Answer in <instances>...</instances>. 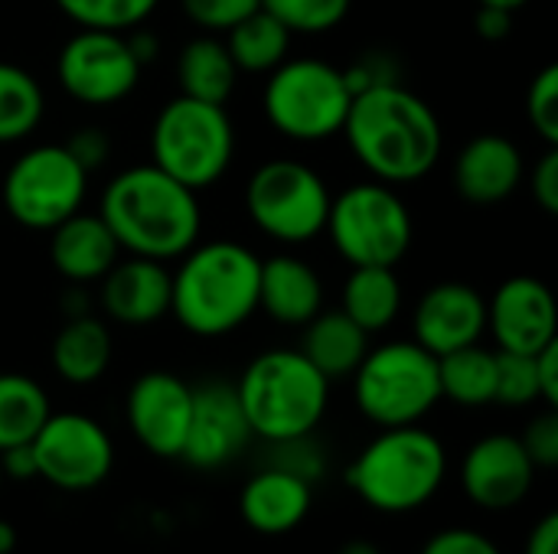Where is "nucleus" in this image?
I'll return each instance as SVG.
<instances>
[{"label": "nucleus", "mask_w": 558, "mask_h": 554, "mask_svg": "<svg viewBox=\"0 0 558 554\" xmlns=\"http://www.w3.org/2000/svg\"><path fill=\"white\" fill-rule=\"evenodd\" d=\"M340 134L360 167L389 186L428 176L445 150V131L435 108L402 82L353 95Z\"/></svg>", "instance_id": "obj_1"}, {"label": "nucleus", "mask_w": 558, "mask_h": 554, "mask_svg": "<svg viewBox=\"0 0 558 554\" xmlns=\"http://www.w3.org/2000/svg\"><path fill=\"white\" fill-rule=\"evenodd\" d=\"M98 216L128 255L177 261L203 232V209L190 186L154 163L121 170L101 193Z\"/></svg>", "instance_id": "obj_2"}, {"label": "nucleus", "mask_w": 558, "mask_h": 554, "mask_svg": "<svg viewBox=\"0 0 558 554\" xmlns=\"http://www.w3.org/2000/svg\"><path fill=\"white\" fill-rule=\"evenodd\" d=\"M170 271V317L193 336L219 340L258 310L262 258L232 238L196 242Z\"/></svg>", "instance_id": "obj_3"}, {"label": "nucleus", "mask_w": 558, "mask_h": 554, "mask_svg": "<svg viewBox=\"0 0 558 554\" xmlns=\"http://www.w3.org/2000/svg\"><path fill=\"white\" fill-rule=\"evenodd\" d=\"M448 477L445 444L422 424L379 428L347 470L350 490L376 513L405 516L432 503Z\"/></svg>", "instance_id": "obj_4"}, {"label": "nucleus", "mask_w": 558, "mask_h": 554, "mask_svg": "<svg viewBox=\"0 0 558 554\" xmlns=\"http://www.w3.org/2000/svg\"><path fill=\"white\" fill-rule=\"evenodd\" d=\"M235 392L252 434L268 444L311 438L330 405V379L301 349L255 356L235 382Z\"/></svg>", "instance_id": "obj_5"}, {"label": "nucleus", "mask_w": 558, "mask_h": 554, "mask_svg": "<svg viewBox=\"0 0 558 554\" xmlns=\"http://www.w3.org/2000/svg\"><path fill=\"white\" fill-rule=\"evenodd\" d=\"M235 157V127L226 104L170 98L150 127V163L193 193L219 183Z\"/></svg>", "instance_id": "obj_6"}, {"label": "nucleus", "mask_w": 558, "mask_h": 554, "mask_svg": "<svg viewBox=\"0 0 558 554\" xmlns=\"http://www.w3.org/2000/svg\"><path fill=\"white\" fill-rule=\"evenodd\" d=\"M353 379V398L376 428L422 424L441 402L438 356L415 340H392L363 356Z\"/></svg>", "instance_id": "obj_7"}, {"label": "nucleus", "mask_w": 558, "mask_h": 554, "mask_svg": "<svg viewBox=\"0 0 558 554\" xmlns=\"http://www.w3.org/2000/svg\"><path fill=\"white\" fill-rule=\"evenodd\" d=\"M350 104L353 91L343 69L311 56L284 59L268 72L262 91V108L271 127L298 144H320L340 134Z\"/></svg>", "instance_id": "obj_8"}, {"label": "nucleus", "mask_w": 558, "mask_h": 554, "mask_svg": "<svg viewBox=\"0 0 558 554\" xmlns=\"http://www.w3.org/2000/svg\"><path fill=\"white\" fill-rule=\"evenodd\" d=\"M324 232L330 235L337 255L353 268H396L409 255L415 238L405 199L396 193V186L379 180L353 183L337 193L330 199Z\"/></svg>", "instance_id": "obj_9"}, {"label": "nucleus", "mask_w": 558, "mask_h": 554, "mask_svg": "<svg viewBox=\"0 0 558 554\" xmlns=\"http://www.w3.org/2000/svg\"><path fill=\"white\" fill-rule=\"evenodd\" d=\"M330 199L324 176L291 157L265 160L245 186L248 219L262 235L281 245L314 242L327 225Z\"/></svg>", "instance_id": "obj_10"}, {"label": "nucleus", "mask_w": 558, "mask_h": 554, "mask_svg": "<svg viewBox=\"0 0 558 554\" xmlns=\"http://www.w3.org/2000/svg\"><path fill=\"white\" fill-rule=\"evenodd\" d=\"M88 193V173L62 144H39L20 153L3 173V209L29 232H52L75 216Z\"/></svg>", "instance_id": "obj_11"}, {"label": "nucleus", "mask_w": 558, "mask_h": 554, "mask_svg": "<svg viewBox=\"0 0 558 554\" xmlns=\"http://www.w3.org/2000/svg\"><path fill=\"white\" fill-rule=\"evenodd\" d=\"M36 473L62 493H88L101 487L114 467L111 434L88 415H49L33 438Z\"/></svg>", "instance_id": "obj_12"}, {"label": "nucleus", "mask_w": 558, "mask_h": 554, "mask_svg": "<svg viewBox=\"0 0 558 554\" xmlns=\"http://www.w3.org/2000/svg\"><path fill=\"white\" fill-rule=\"evenodd\" d=\"M141 72L144 65L131 52L128 36L111 29H78L56 56V75L65 95L92 108L124 101L137 88Z\"/></svg>", "instance_id": "obj_13"}, {"label": "nucleus", "mask_w": 558, "mask_h": 554, "mask_svg": "<svg viewBox=\"0 0 558 554\" xmlns=\"http://www.w3.org/2000/svg\"><path fill=\"white\" fill-rule=\"evenodd\" d=\"M124 418L144 451L163 460H177L193 418V385L167 369L144 372L128 389Z\"/></svg>", "instance_id": "obj_14"}, {"label": "nucleus", "mask_w": 558, "mask_h": 554, "mask_svg": "<svg viewBox=\"0 0 558 554\" xmlns=\"http://www.w3.org/2000/svg\"><path fill=\"white\" fill-rule=\"evenodd\" d=\"M252 438L255 434L232 382H203L193 389V418L180 460L196 470H222L242 457Z\"/></svg>", "instance_id": "obj_15"}, {"label": "nucleus", "mask_w": 558, "mask_h": 554, "mask_svg": "<svg viewBox=\"0 0 558 554\" xmlns=\"http://www.w3.org/2000/svg\"><path fill=\"white\" fill-rule=\"evenodd\" d=\"M533 480L536 467L513 434H487L461 460L464 496L487 513H507L520 506L530 496Z\"/></svg>", "instance_id": "obj_16"}, {"label": "nucleus", "mask_w": 558, "mask_h": 554, "mask_svg": "<svg viewBox=\"0 0 558 554\" xmlns=\"http://www.w3.org/2000/svg\"><path fill=\"white\" fill-rule=\"evenodd\" d=\"M487 330L497 349L539 353L558 340V310L549 284L533 274L507 278L487 300Z\"/></svg>", "instance_id": "obj_17"}, {"label": "nucleus", "mask_w": 558, "mask_h": 554, "mask_svg": "<svg viewBox=\"0 0 558 554\" xmlns=\"http://www.w3.org/2000/svg\"><path fill=\"white\" fill-rule=\"evenodd\" d=\"M487 333V297L464 281H441L422 294L412 313V340L432 356L481 343Z\"/></svg>", "instance_id": "obj_18"}, {"label": "nucleus", "mask_w": 558, "mask_h": 554, "mask_svg": "<svg viewBox=\"0 0 558 554\" xmlns=\"http://www.w3.org/2000/svg\"><path fill=\"white\" fill-rule=\"evenodd\" d=\"M98 304L121 327H150L170 313V268L154 258L128 255L98 281Z\"/></svg>", "instance_id": "obj_19"}, {"label": "nucleus", "mask_w": 558, "mask_h": 554, "mask_svg": "<svg viewBox=\"0 0 558 554\" xmlns=\"http://www.w3.org/2000/svg\"><path fill=\"white\" fill-rule=\"evenodd\" d=\"M523 153L504 134L471 137L454 160V189L474 206H494L510 199L523 183Z\"/></svg>", "instance_id": "obj_20"}, {"label": "nucleus", "mask_w": 558, "mask_h": 554, "mask_svg": "<svg viewBox=\"0 0 558 554\" xmlns=\"http://www.w3.org/2000/svg\"><path fill=\"white\" fill-rule=\"evenodd\" d=\"M311 506L314 483L275 464L258 470L239 496L242 519L262 535H284L298 529L311 516Z\"/></svg>", "instance_id": "obj_21"}, {"label": "nucleus", "mask_w": 558, "mask_h": 554, "mask_svg": "<svg viewBox=\"0 0 558 554\" xmlns=\"http://www.w3.org/2000/svg\"><path fill=\"white\" fill-rule=\"evenodd\" d=\"M258 310L281 327H304L324 310V281L304 258L281 251L262 258L258 274Z\"/></svg>", "instance_id": "obj_22"}, {"label": "nucleus", "mask_w": 558, "mask_h": 554, "mask_svg": "<svg viewBox=\"0 0 558 554\" xmlns=\"http://www.w3.org/2000/svg\"><path fill=\"white\" fill-rule=\"evenodd\" d=\"M121 258V245L114 242L105 219L95 212H75L49 232V261L56 274L72 284H95L101 281L111 264Z\"/></svg>", "instance_id": "obj_23"}, {"label": "nucleus", "mask_w": 558, "mask_h": 554, "mask_svg": "<svg viewBox=\"0 0 558 554\" xmlns=\"http://www.w3.org/2000/svg\"><path fill=\"white\" fill-rule=\"evenodd\" d=\"M114 356V343H111V330L105 320L92 317V313H78L69 317L49 349L52 369L62 382L69 385H92L98 382Z\"/></svg>", "instance_id": "obj_24"}, {"label": "nucleus", "mask_w": 558, "mask_h": 554, "mask_svg": "<svg viewBox=\"0 0 558 554\" xmlns=\"http://www.w3.org/2000/svg\"><path fill=\"white\" fill-rule=\"evenodd\" d=\"M301 353L330 382L350 379L369 353V333L360 323H353L343 310H320L314 320L304 323Z\"/></svg>", "instance_id": "obj_25"}, {"label": "nucleus", "mask_w": 558, "mask_h": 554, "mask_svg": "<svg viewBox=\"0 0 558 554\" xmlns=\"http://www.w3.org/2000/svg\"><path fill=\"white\" fill-rule=\"evenodd\" d=\"M340 310L366 333L389 330L402 313V281L396 268H383V264L353 268L350 278L343 281Z\"/></svg>", "instance_id": "obj_26"}, {"label": "nucleus", "mask_w": 558, "mask_h": 554, "mask_svg": "<svg viewBox=\"0 0 558 554\" xmlns=\"http://www.w3.org/2000/svg\"><path fill=\"white\" fill-rule=\"evenodd\" d=\"M239 69L216 33L190 39L177 56V85L180 95L199 98L209 104H226L235 88Z\"/></svg>", "instance_id": "obj_27"}, {"label": "nucleus", "mask_w": 558, "mask_h": 554, "mask_svg": "<svg viewBox=\"0 0 558 554\" xmlns=\"http://www.w3.org/2000/svg\"><path fill=\"white\" fill-rule=\"evenodd\" d=\"M222 42H226L235 69L239 72H252V75H268L291 52V33H288V26L278 23L262 7L252 16H245L242 23H235L226 33Z\"/></svg>", "instance_id": "obj_28"}, {"label": "nucleus", "mask_w": 558, "mask_h": 554, "mask_svg": "<svg viewBox=\"0 0 558 554\" xmlns=\"http://www.w3.org/2000/svg\"><path fill=\"white\" fill-rule=\"evenodd\" d=\"M438 379H441V398H451L454 405H464V408L494 405L497 353L474 343L448 356H438Z\"/></svg>", "instance_id": "obj_29"}, {"label": "nucleus", "mask_w": 558, "mask_h": 554, "mask_svg": "<svg viewBox=\"0 0 558 554\" xmlns=\"http://www.w3.org/2000/svg\"><path fill=\"white\" fill-rule=\"evenodd\" d=\"M52 415L46 389L23 372H0V451L29 444Z\"/></svg>", "instance_id": "obj_30"}, {"label": "nucleus", "mask_w": 558, "mask_h": 554, "mask_svg": "<svg viewBox=\"0 0 558 554\" xmlns=\"http://www.w3.org/2000/svg\"><path fill=\"white\" fill-rule=\"evenodd\" d=\"M46 114V95L39 82L13 62L0 59V144L29 137Z\"/></svg>", "instance_id": "obj_31"}, {"label": "nucleus", "mask_w": 558, "mask_h": 554, "mask_svg": "<svg viewBox=\"0 0 558 554\" xmlns=\"http://www.w3.org/2000/svg\"><path fill=\"white\" fill-rule=\"evenodd\" d=\"M78 29H111L128 33L144 26L160 0H52Z\"/></svg>", "instance_id": "obj_32"}, {"label": "nucleus", "mask_w": 558, "mask_h": 554, "mask_svg": "<svg viewBox=\"0 0 558 554\" xmlns=\"http://www.w3.org/2000/svg\"><path fill=\"white\" fill-rule=\"evenodd\" d=\"M350 7L353 0H262V10L284 23L291 36L330 33L350 16Z\"/></svg>", "instance_id": "obj_33"}, {"label": "nucleus", "mask_w": 558, "mask_h": 554, "mask_svg": "<svg viewBox=\"0 0 558 554\" xmlns=\"http://www.w3.org/2000/svg\"><path fill=\"white\" fill-rule=\"evenodd\" d=\"M497 405L507 408H526L539 402V382H536V359L530 353H507L497 349Z\"/></svg>", "instance_id": "obj_34"}, {"label": "nucleus", "mask_w": 558, "mask_h": 554, "mask_svg": "<svg viewBox=\"0 0 558 554\" xmlns=\"http://www.w3.org/2000/svg\"><path fill=\"white\" fill-rule=\"evenodd\" d=\"M526 118L533 131L558 147V65H546L526 91Z\"/></svg>", "instance_id": "obj_35"}, {"label": "nucleus", "mask_w": 558, "mask_h": 554, "mask_svg": "<svg viewBox=\"0 0 558 554\" xmlns=\"http://www.w3.org/2000/svg\"><path fill=\"white\" fill-rule=\"evenodd\" d=\"M262 7V0H180V10L190 23H196L206 33H229L235 23L252 16Z\"/></svg>", "instance_id": "obj_36"}, {"label": "nucleus", "mask_w": 558, "mask_h": 554, "mask_svg": "<svg viewBox=\"0 0 558 554\" xmlns=\"http://www.w3.org/2000/svg\"><path fill=\"white\" fill-rule=\"evenodd\" d=\"M520 444L536 470H556L558 467V415L556 408H546L536 415L526 431L520 434Z\"/></svg>", "instance_id": "obj_37"}, {"label": "nucleus", "mask_w": 558, "mask_h": 554, "mask_svg": "<svg viewBox=\"0 0 558 554\" xmlns=\"http://www.w3.org/2000/svg\"><path fill=\"white\" fill-rule=\"evenodd\" d=\"M343 78L350 85L353 95L360 91H369L376 85H392V82H402L399 75V62L389 56V52H363L360 59H353L347 69H343Z\"/></svg>", "instance_id": "obj_38"}, {"label": "nucleus", "mask_w": 558, "mask_h": 554, "mask_svg": "<svg viewBox=\"0 0 558 554\" xmlns=\"http://www.w3.org/2000/svg\"><path fill=\"white\" fill-rule=\"evenodd\" d=\"M72 160L85 170V173H95L98 167H105V160L111 157V140H108V131L98 127V124H85L78 131H72V137L62 144Z\"/></svg>", "instance_id": "obj_39"}, {"label": "nucleus", "mask_w": 558, "mask_h": 554, "mask_svg": "<svg viewBox=\"0 0 558 554\" xmlns=\"http://www.w3.org/2000/svg\"><path fill=\"white\" fill-rule=\"evenodd\" d=\"M422 554H504L497 549V542L477 529H441L435 532Z\"/></svg>", "instance_id": "obj_40"}, {"label": "nucleus", "mask_w": 558, "mask_h": 554, "mask_svg": "<svg viewBox=\"0 0 558 554\" xmlns=\"http://www.w3.org/2000/svg\"><path fill=\"white\" fill-rule=\"evenodd\" d=\"M271 447L278 451L275 467H284V470H291V473H298V477H304V480H311V483L320 477L324 464H320V454L307 444V438L284 441V444H271Z\"/></svg>", "instance_id": "obj_41"}, {"label": "nucleus", "mask_w": 558, "mask_h": 554, "mask_svg": "<svg viewBox=\"0 0 558 554\" xmlns=\"http://www.w3.org/2000/svg\"><path fill=\"white\" fill-rule=\"evenodd\" d=\"M533 199L546 216H558V147H549L533 167Z\"/></svg>", "instance_id": "obj_42"}, {"label": "nucleus", "mask_w": 558, "mask_h": 554, "mask_svg": "<svg viewBox=\"0 0 558 554\" xmlns=\"http://www.w3.org/2000/svg\"><path fill=\"white\" fill-rule=\"evenodd\" d=\"M536 359V382H539V402L546 408L558 405V340L549 346H543L539 353H533Z\"/></svg>", "instance_id": "obj_43"}, {"label": "nucleus", "mask_w": 558, "mask_h": 554, "mask_svg": "<svg viewBox=\"0 0 558 554\" xmlns=\"http://www.w3.org/2000/svg\"><path fill=\"white\" fill-rule=\"evenodd\" d=\"M474 29L481 39L487 42H500L510 36L513 29V13L504 10V7H487V3H477V13H474Z\"/></svg>", "instance_id": "obj_44"}, {"label": "nucleus", "mask_w": 558, "mask_h": 554, "mask_svg": "<svg viewBox=\"0 0 558 554\" xmlns=\"http://www.w3.org/2000/svg\"><path fill=\"white\" fill-rule=\"evenodd\" d=\"M0 470H3V480H16V483L36 480L39 473H36L33 441H29V444H16V447L0 451Z\"/></svg>", "instance_id": "obj_45"}, {"label": "nucleus", "mask_w": 558, "mask_h": 554, "mask_svg": "<svg viewBox=\"0 0 558 554\" xmlns=\"http://www.w3.org/2000/svg\"><path fill=\"white\" fill-rule=\"evenodd\" d=\"M523 554H558L556 513H546V516L533 526V532H530V539H526V549H523Z\"/></svg>", "instance_id": "obj_46"}, {"label": "nucleus", "mask_w": 558, "mask_h": 554, "mask_svg": "<svg viewBox=\"0 0 558 554\" xmlns=\"http://www.w3.org/2000/svg\"><path fill=\"white\" fill-rule=\"evenodd\" d=\"M124 36H128V46H131V52L137 56V62H141V65H147V62L160 52V42H157V36H154L150 29L134 26V29H128Z\"/></svg>", "instance_id": "obj_47"}, {"label": "nucleus", "mask_w": 558, "mask_h": 554, "mask_svg": "<svg viewBox=\"0 0 558 554\" xmlns=\"http://www.w3.org/2000/svg\"><path fill=\"white\" fill-rule=\"evenodd\" d=\"M13 549H16V529L7 519H0V554H13Z\"/></svg>", "instance_id": "obj_48"}, {"label": "nucleus", "mask_w": 558, "mask_h": 554, "mask_svg": "<svg viewBox=\"0 0 558 554\" xmlns=\"http://www.w3.org/2000/svg\"><path fill=\"white\" fill-rule=\"evenodd\" d=\"M337 554H383L373 542H363V539H356V542H347L343 549Z\"/></svg>", "instance_id": "obj_49"}, {"label": "nucleus", "mask_w": 558, "mask_h": 554, "mask_svg": "<svg viewBox=\"0 0 558 554\" xmlns=\"http://www.w3.org/2000/svg\"><path fill=\"white\" fill-rule=\"evenodd\" d=\"M477 3H487V7H504V10L517 13V10H520V7H526L530 0H477Z\"/></svg>", "instance_id": "obj_50"}, {"label": "nucleus", "mask_w": 558, "mask_h": 554, "mask_svg": "<svg viewBox=\"0 0 558 554\" xmlns=\"http://www.w3.org/2000/svg\"><path fill=\"white\" fill-rule=\"evenodd\" d=\"M0 487H3V470H0Z\"/></svg>", "instance_id": "obj_51"}]
</instances>
